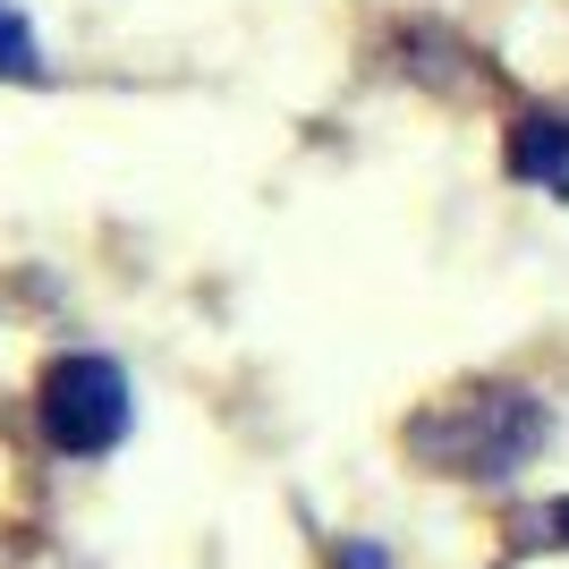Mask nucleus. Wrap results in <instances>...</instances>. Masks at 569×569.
Returning <instances> with one entry per match:
<instances>
[{
  "label": "nucleus",
  "mask_w": 569,
  "mask_h": 569,
  "mask_svg": "<svg viewBox=\"0 0 569 569\" xmlns=\"http://www.w3.org/2000/svg\"><path fill=\"white\" fill-rule=\"evenodd\" d=\"M545 442V408L510 391V382H476V391H451L433 400L417 426H408V459L433 476H468V485H493L519 459H536Z\"/></svg>",
  "instance_id": "obj_1"
},
{
  "label": "nucleus",
  "mask_w": 569,
  "mask_h": 569,
  "mask_svg": "<svg viewBox=\"0 0 569 569\" xmlns=\"http://www.w3.org/2000/svg\"><path fill=\"white\" fill-rule=\"evenodd\" d=\"M43 433H51V451H69V459H94L111 451L119 433H128V375H119L111 357H60L43 375Z\"/></svg>",
  "instance_id": "obj_2"
},
{
  "label": "nucleus",
  "mask_w": 569,
  "mask_h": 569,
  "mask_svg": "<svg viewBox=\"0 0 569 569\" xmlns=\"http://www.w3.org/2000/svg\"><path fill=\"white\" fill-rule=\"evenodd\" d=\"M510 170H519V179H545V188H569V119L527 111L519 128H510Z\"/></svg>",
  "instance_id": "obj_3"
},
{
  "label": "nucleus",
  "mask_w": 569,
  "mask_h": 569,
  "mask_svg": "<svg viewBox=\"0 0 569 569\" xmlns=\"http://www.w3.org/2000/svg\"><path fill=\"white\" fill-rule=\"evenodd\" d=\"M0 77H43V60H34V34H26V18L0 0Z\"/></svg>",
  "instance_id": "obj_4"
},
{
  "label": "nucleus",
  "mask_w": 569,
  "mask_h": 569,
  "mask_svg": "<svg viewBox=\"0 0 569 569\" xmlns=\"http://www.w3.org/2000/svg\"><path fill=\"white\" fill-rule=\"evenodd\" d=\"M340 569H382V552H366V545H349V552H340Z\"/></svg>",
  "instance_id": "obj_5"
},
{
  "label": "nucleus",
  "mask_w": 569,
  "mask_h": 569,
  "mask_svg": "<svg viewBox=\"0 0 569 569\" xmlns=\"http://www.w3.org/2000/svg\"><path fill=\"white\" fill-rule=\"evenodd\" d=\"M552 527H569V501H561V510H552Z\"/></svg>",
  "instance_id": "obj_6"
}]
</instances>
